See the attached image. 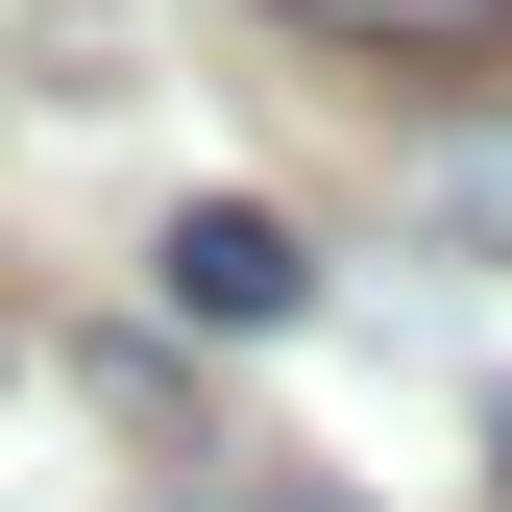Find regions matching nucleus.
Wrapping results in <instances>:
<instances>
[{"instance_id":"1","label":"nucleus","mask_w":512,"mask_h":512,"mask_svg":"<svg viewBox=\"0 0 512 512\" xmlns=\"http://www.w3.org/2000/svg\"><path fill=\"white\" fill-rule=\"evenodd\" d=\"M147 269H171V317H196V342H269V317H317V244H293L269 196H196Z\"/></svg>"},{"instance_id":"2","label":"nucleus","mask_w":512,"mask_h":512,"mask_svg":"<svg viewBox=\"0 0 512 512\" xmlns=\"http://www.w3.org/2000/svg\"><path fill=\"white\" fill-rule=\"evenodd\" d=\"M415 220H439V244H488V269H512V122H439V147H415Z\"/></svg>"},{"instance_id":"3","label":"nucleus","mask_w":512,"mask_h":512,"mask_svg":"<svg viewBox=\"0 0 512 512\" xmlns=\"http://www.w3.org/2000/svg\"><path fill=\"white\" fill-rule=\"evenodd\" d=\"M317 49H512V0H293Z\"/></svg>"},{"instance_id":"4","label":"nucleus","mask_w":512,"mask_h":512,"mask_svg":"<svg viewBox=\"0 0 512 512\" xmlns=\"http://www.w3.org/2000/svg\"><path fill=\"white\" fill-rule=\"evenodd\" d=\"M171 512H366V488H317V464H171Z\"/></svg>"},{"instance_id":"5","label":"nucleus","mask_w":512,"mask_h":512,"mask_svg":"<svg viewBox=\"0 0 512 512\" xmlns=\"http://www.w3.org/2000/svg\"><path fill=\"white\" fill-rule=\"evenodd\" d=\"M488 464H512V439H488Z\"/></svg>"}]
</instances>
